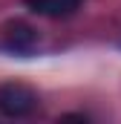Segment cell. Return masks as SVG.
<instances>
[{
  "label": "cell",
  "instance_id": "obj_3",
  "mask_svg": "<svg viewBox=\"0 0 121 124\" xmlns=\"http://www.w3.org/2000/svg\"><path fill=\"white\" fill-rule=\"evenodd\" d=\"M23 3L43 17H66L81 6V0H23Z\"/></svg>",
  "mask_w": 121,
  "mask_h": 124
},
{
  "label": "cell",
  "instance_id": "obj_2",
  "mask_svg": "<svg viewBox=\"0 0 121 124\" xmlns=\"http://www.w3.org/2000/svg\"><path fill=\"white\" fill-rule=\"evenodd\" d=\"M3 43H6V49H12L17 55H29L38 46V32L26 23H9L6 35H3Z\"/></svg>",
  "mask_w": 121,
  "mask_h": 124
},
{
  "label": "cell",
  "instance_id": "obj_1",
  "mask_svg": "<svg viewBox=\"0 0 121 124\" xmlns=\"http://www.w3.org/2000/svg\"><path fill=\"white\" fill-rule=\"evenodd\" d=\"M38 110V93L23 81H3L0 84V113L12 118H23Z\"/></svg>",
  "mask_w": 121,
  "mask_h": 124
}]
</instances>
